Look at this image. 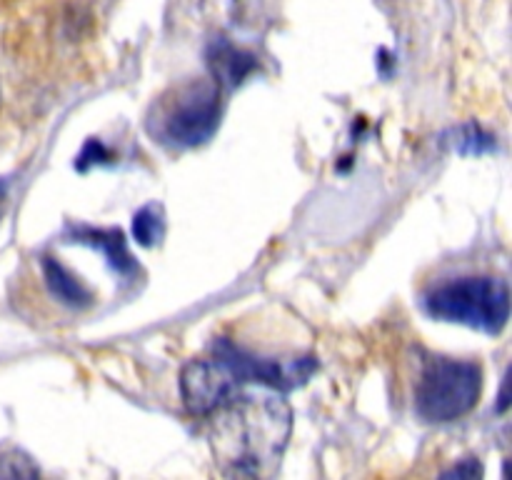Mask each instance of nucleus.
I'll return each mask as SVG.
<instances>
[{
    "label": "nucleus",
    "instance_id": "f257e3e1",
    "mask_svg": "<svg viewBox=\"0 0 512 480\" xmlns=\"http://www.w3.org/2000/svg\"><path fill=\"white\" fill-rule=\"evenodd\" d=\"M293 430V410L280 395H235L213 413L210 448L225 475L268 478Z\"/></svg>",
    "mask_w": 512,
    "mask_h": 480
},
{
    "label": "nucleus",
    "instance_id": "f03ea898",
    "mask_svg": "<svg viewBox=\"0 0 512 480\" xmlns=\"http://www.w3.org/2000/svg\"><path fill=\"white\" fill-rule=\"evenodd\" d=\"M223 115V88L215 80H185L158 100L148 130L165 145L195 148L213 138Z\"/></svg>",
    "mask_w": 512,
    "mask_h": 480
},
{
    "label": "nucleus",
    "instance_id": "7ed1b4c3",
    "mask_svg": "<svg viewBox=\"0 0 512 480\" xmlns=\"http://www.w3.org/2000/svg\"><path fill=\"white\" fill-rule=\"evenodd\" d=\"M425 313L443 323L468 325L480 333L498 335L510 318V290L500 278H458L428 290Z\"/></svg>",
    "mask_w": 512,
    "mask_h": 480
},
{
    "label": "nucleus",
    "instance_id": "20e7f679",
    "mask_svg": "<svg viewBox=\"0 0 512 480\" xmlns=\"http://www.w3.org/2000/svg\"><path fill=\"white\" fill-rule=\"evenodd\" d=\"M483 390V370L478 363L435 358L425 365L415 390L420 418L428 423H453L478 405Z\"/></svg>",
    "mask_w": 512,
    "mask_h": 480
},
{
    "label": "nucleus",
    "instance_id": "39448f33",
    "mask_svg": "<svg viewBox=\"0 0 512 480\" xmlns=\"http://www.w3.org/2000/svg\"><path fill=\"white\" fill-rule=\"evenodd\" d=\"M243 380L223 348L213 358L193 360L180 373V395L193 415H213L240 393Z\"/></svg>",
    "mask_w": 512,
    "mask_h": 480
},
{
    "label": "nucleus",
    "instance_id": "423d86ee",
    "mask_svg": "<svg viewBox=\"0 0 512 480\" xmlns=\"http://www.w3.org/2000/svg\"><path fill=\"white\" fill-rule=\"evenodd\" d=\"M70 238L80 245H90V248L100 250L108 260L110 270L118 273L120 278H133L138 273V263L130 255L128 240L123 238L120 230H103V228H88V225H75L70 228Z\"/></svg>",
    "mask_w": 512,
    "mask_h": 480
},
{
    "label": "nucleus",
    "instance_id": "0eeeda50",
    "mask_svg": "<svg viewBox=\"0 0 512 480\" xmlns=\"http://www.w3.org/2000/svg\"><path fill=\"white\" fill-rule=\"evenodd\" d=\"M210 73L213 80L220 88H233L240 85L250 75V70L255 68V58L245 50H240L238 45L228 43V40H215L210 45Z\"/></svg>",
    "mask_w": 512,
    "mask_h": 480
},
{
    "label": "nucleus",
    "instance_id": "6e6552de",
    "mask_svg": "<svg viewBox=\"0 0 512 480\" xmlns=\"http://www.w3.org/2000/svg\"><path fill=\"white\" fill-rule=\"evenodd\" d=\"M43 270H45V283H48L50 293L60 300V303L70 305V308H85L90 305L93 295L90 290L70 273L68 268L58 263L55 258H45L43 260Z\"/></svg>",
    "mask_w": 512,
    "mask_h": 480
},
{
    "label": "nucleus",
    "instance_id": "1a4fd4ad",
    "mask_svg": "<svg viewBox=\"0 0 512 480\" xmlns=\"http://www.w3.org/2000/svg\"><path fill=\"white\" fill-rule=\"evenodd\" d=\"M133 238L143 248H153L165 238V215L160 205H145L135 213Z\"/></svg>",
    "mask_w": 512,
    "mask_h": 480
},
{
    "label": "nucleus",
    "instance_id": "9d476101",
    "mask_svg": "<svg viewBox=\"0 0 512 480\" xmlns=\"http://www.w3.org/2000/svg\"><path fill=\"white\" fill-rule=\"evenodd\" d=\"M103 163H110V153L103 148V143L100 140H88L83 148V153L78 155V170H88L90 165H103Z\"/></svg>",
    "mask_w": 512,
    "mask_h": 480
},
{
    "label": "nucleus",
    "instance_id": "9b49d317",
    "mask_svg": "<svg viewBox=\"0 0 512 480\" xmlns=\"http://www.w3.org/2000/svg\"><path fill=\"white\" fill-rule=\"evenodd\" d=\"M445 475H453V478H458V475H465V478H470V475H483V468L480 465H460V468H450Z\"/></svg>",
    "mask_w": 512,
    "mask_h": 480
},
{
    "label": "nucleus",
    "instance_id": "f8f14e48",
    "mask_svg": "<svg viewBox=\"0 0 512 480\" xmlns=\"http://www.w3.org/2000/svg\"><path fill=\"white\" fill-rule=\"evenodd\" d=\"M5 198H8V188H5V183H0V215H3V208H5Z\"/></svg>",
    "mask_w": 512,
    "mask_h": 480
}]
</instances>
